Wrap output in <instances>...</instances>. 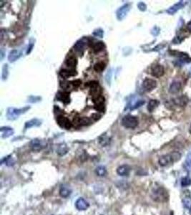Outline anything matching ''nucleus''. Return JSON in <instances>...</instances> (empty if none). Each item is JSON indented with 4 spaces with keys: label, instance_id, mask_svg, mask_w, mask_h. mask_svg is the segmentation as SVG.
Masks as SVG:
<instances>
[{
    "label": "nucleus",
    "instance_id": "f257e3e1",
    "mask_svg": "<svg viewBox=\"0 0 191 215\" xmlns=\"http://www.w3.org/2000/svg\"><path fill=\"white\" fill-rule=\"evenodd\" d=\"M30 109L29 106H26L22 108H9L7 111V117L10 121H14L16 120L22 114L25 113L27 111Z\"/></svg>",
    "mask_w": 191,
    "mask_h": 215
},
{
    "label": "nucleus",
    "instance_id": "f03ea898",
    "mask_svg": "<svg viewBox=\"0 0 191 215\" xmlns=\"http://www.w3.org/2000/svg\"><path fill=\"white\" fill-rule=\"evenodd\" d=\"M180 154L177 152H174L171 154L164 155L159 159V163L162 166H168L175 161L180 159Z\"/></svg>",
    "mask_w": 191,
    "mask_h": 215
},
{
    "label": "nucleus",
    "instance_id": "7ed1b4c3",
    "mask_svg": "<svg viewBox=\"0 0 191 215\" xmlns=\"http://www.w3.org/2000/svg\"><path fill=\"white\" fill-rule=\"evenodd\" d=\"M122 125L127 128H135L138 125V120L135 116L127 115L122 119Z\"/></svg>",
    "mask_w": 191,
    "mask_h": 215
},
{
    "label": "nucleus",
    "instance_id": "20e7f679",
    "mask_svg": "<svg viewBox=\"0 0 191 215\" xmlns=\"http://www.w3.org/2000/svg\"><path fill=\"white\" fill-rule=\"evenodd\" d=\"M87 86L90 88V94L92 96V98H97L101 95L102 90L97 81H91L86 84Z\"/></svg>",
    "mask_w": 191,
    "mask_h": 215
},
{
    "label": "nucleus",
    "instance_id": "39448f33",
    "mask_svg": "<svg viewBox=\"0 0 191 215\" xmlns=\"http://www.w3.org/2000/svg\"><path fill=\"white\" fill-rule=\"evenodd\" d=\"M152 198L156 201H164L167 199V193L163 189H156L152 194Z\"/></svg>",
    "mask_w": 191,
    "mask_h": 215
},
{
    "label": "nucleus",
    "instance_id": "423d86ee",
    "mask_svg": "<svg viewBox=\"0 0 191 215\" xmlns=\"http://www.w3.org/2000/svg\"><path fill=\"white\" fill-rule=\"evenodd\" d=\"M130 4H125L120 7V8L117 10L116 12V16L117 19L119 21H122L126 16L127 15L128 12H130Z\"/></svg>",
    "mask_w": 191,
    "mask_h": 215
},
{
    "label": "nucleus",
    "instance_id": "0eeeda50",
    "mask_svg": "<svg viewBox=\"0 0 191 215\" xmlns=\"http://www.w3.org/2000/svg\"><path fill=\"white\" fill-rule=\"evenodd\" d=\"M46 145L47 144L45 141H42V140L37 139V138L33 139L30 142V147H31L33 151H41V150H42L46 146Z\"/></svg>",
    "mask_w": 191,
    "mask_h": 215
},
{
    "label": "nucleus",
    "instance_id": "6e6552de",
    "mask_svg": "<svg viewBox=\"0 0 191 215\" xmlns=\"http://www.w3.org/2000/svg\"><path fill=\"white\" fill-rule=\"evenodd\" d=\"M58 123L60 127L63 128L64 129L69 130L72 128V123L70 120L63 115H60L58 118Z\"/></svg>",
    "mask_w": 191,
    "mask_h": 215
},
{
    "label": "nucleus",
    "instance_id": "1a4fd4ad",
    "mask_svg": "<svg viewBox=\"0 0 191 215\" xmlns=\"http://www.w3.org/2000/svg\"><path fill=\"white\" fill-rule=\"evenodd\" d=\"M164 73H165V70H164L163 66L161 65H155L153 66L151 69L152 76L155 78L162 77L164 75Z\"/></svg>",
    "mask_w": 191,
    "mask_h": 215
},
{
    "label": "nucleus",
    "instance_id": "9d476101",
    "mask_svg": "<svg viewBox=\"0 0 191 215\" xmlns=\"http://www.w3.org/2000/svg\"><path fill=\"white\" fill-rule=\"evenodd\" d=\"M142 86L145 88V91H151L157 87V82L154 80L150 79V78H146L143 81Z\"/></svg>",
    "mask_w": 191,
    "mask_h": 215
},
{
    "label": "nucleus",
    "instance_id": "9b49d317",
    "mask_svg": "<svg viewBox=\"0 0 191 215\" xmlns=\"http://www.w3.org/2000/svg\"><path fill=\"white\" fill-rule=\"evenodd\" d=\"M89 203L86 201L85 199H84L83 198H79L75 202V207L78 210H81V211H83V210H86L89 207Z\"/></svg>",
    "mask_w": 191,
    "mask_h": 215
},
{
    "label": "nucleus",
    "instance_id": "f8f14e48",
    "mask_svg": "<svg viewBox=\"0 0 191 215\" xmlns=\"http://www.w3.org/2000/svg\"><path fill=\"white\" fill-rule=\"evenodd\" d=\"M57 98L62 101L64 104H68L70 102V93L68 92H63V91H60L57 94Z\"/></svg>",
    "mask_w": 191,
    "mask_h": 215
},
{
    "label": "nucleus",
    "instance_id": "ddd939ff",
    "mask_svg": "<svg viewBox=\"0 0 191 215\" xmlns=\"http://www.w3.org/2000/svg\"><path fill=\"white\" fill-rule=\"evenodd\" d=\"M21 56H22V52L20 51L17 50V49H12L10 52V55L8 56V60L10 63H14L18 59H19Z\"/></svg>",
    "mask_w": 191,
    "mask_h": 215
},
{
    "label": "nucleus",
    "instance_id": "4468645a",
    "mask_svg": "<svg viewBox=\"0 0 191 215\" xmlns=\"http://www.w3.org/2000/svg\"><path fill=\"white\" fill-rule=\"evenodd\" d=\"M173 102L177 106L184 107V106H186L187 105L188 102V98H187V96L181 95L180 97H177L176 98L174 99Z\"/></svg>",
    "mask_w": 191,
    "mask_h": 215
},
{
    "label": "nucleus",
    "instance_id": "2eb2a0df",
    "mask_svg": "<svg viewBox=\"0 0 191 215\" xmlns=\"http://www.w3.org/2000/svg\"><path fill=\"white\" fill-rule=\"evenodd\" d=\"M72 193V190L70 188V186H67V185L64 184L62 185L60 189V195L62 197H68Z\"/></svg>",
    "mask_w": 191,
    "mask_h": 215
},
{
    "label": "nucleus",
    "instance_id": "dca6fc26",
    "mask_svg": "<svg viewBox=\"0 0 191 215\" xmlns=\"http://www.w3.org/2000/svg\"><path fill=\"white\" fill-rule=\"evenodd\" d=\"M86 43H87L86 40H85V38H82L75 43V45H74V48H75V50L77 51V52H82L84 50H85V45H86Z\"/></svg>",
    "mask_w": 191,
    "mask_h": 215
},
{
    "label": "nucleus",
    "instance_id": "f3484780",
    "mask_svg": "<svg viewBox=\"0 0 191 215\" xmlns=\"http://www.w3.org/2000/svg\"><path fill=\"white\" fill-rule=\"evenodd\" d=\"M74 123L78 126H88L91 123V121L89 118H85V117H82V118H77L76 119L74 120Z\"/></svg>",
    "mask_w": 191,
    "mask_h": 215
},
{
    "label": "nucleus",
    "instance_id": "a211bd4d",
    "mask_svg": "<svg viewBox=\"0 0 191 215\" xmlns=\"http://www.w3.org/2000/svg\"><path fill=\"white\" fill-rule=\"evenodd\" d=\"M130 167L127 165H122V166H119L117 169V173L120 176L122 177H125V176H128L129 173H130Z\"/></svg>",
    "mask_w": 191,
    "mask_h": 215
},
{
    "label": "nucleus",
    "instance_id": "6ab92c4d",
    "mask_svg": "<svg viewBox=\"0 0 191 215\" xmlns=\"http://www.w3.org/2000/svg\"><path fill=\"white\" fill-rule=\"evenodd\" d=\"M41 121L37 118H33V119L30 120V121H27L25 123V128H30L32 127H37V126H40L41 125Z\"/></svg>",
    "mask_w": 191,
    "mask_h": 215
},
{
    "label": "nucleus",
    "instance_id": "aec40b11",
    "mask_svg": "<svg viewBox=\"0 0 191 215\" xmlns=\"http://www.w3.org/2000/svg\"><path fill=\"white\" fill-rule=\"evenodd\" d=\"M0 131H1V133H2L1 136L4 138L10 137L11 135H12L14 133L12 128L10 127H1Z\"/></svg>",
    "mask_w": 191,
    "mask_h": 215
},
{
    "label": "nucleus",
    "instance_id": "412c9836",
    "mask_svg": "<svg viewBox=\"0 0 191 215\" xmlns=\"http://www.w3.org/2000/svg\"><path fill=\"white\" fill-rule=\"evenodd\" d=\"M181 89V84L180 82H177V81H175V82H173L171 84L170 87V92L171 93H177Z\"/></svg>",
    "mask_w": 191,
    "mask_h": 215
},
{
    "label": "nucleus",
    "instance_id": "4be33fe9",
    "mask_svg": "<svg viewBox=\"0 0 191 215\" xmlns=\"http://www.w3.org/2000/svg\"><path fill=\"white\" fill-rule=\"evenodd\" d=\"M60 76H62V78H67L69 77H71V76H75L77 75V73L74 70H62L60 71Z\"/></svg>",
    "mask_w": 191,
    "mask_h": 215
},
{
    "label": "nucleus",
    "instance_id": "5701e85b",
    "mask_svg": "<svg viewBox=\"0 0 191 215\" xmlns=\"http://www.w3.org/2000/svg\"><path fill=\"white\" fill-rule=\"evenodd\" d=\"M58 154L60 156H64L68 152V147L65 144H60L58 148Z\"/></svg>",
    "mask_w": 191,
    "mask_h": 215
},
{
    "label": "nucleus",
    "instance_id": "b1692460",
    "mask_svg": "<svg viewBox=\"0 0 191 215\" xmlns=\"http://www.w3.org/2000/svg\"><path fill=\"white\" fill-rule=\"evenodd\" d=\"M77 60L75 57L70 56L66 60V65L69 67H75L77 65Z\"/></svg>",
    "mask_w": 191,
    "mask_h": 215
},
{
    "label": "nucleus",
    "instance_id": "393cba45",
    "mask_svg": "<svg viewBox=\"0 0 191 215\" xmlns=\"http://www.w3.org/2000/svg\"><path fill=\"white\" fill-rule=\"evenodd\" d=\"M105 47V45L103 42H97L95 44L93 45L92 46V50L93 52H95V53H97V52H100L102 51Z\"/></svg>",
    "mask_w": 191,
    "mask_h": 215
},
{
    "label": "nucleus",
    "instance_id": "a878e982",
    "mask_svg": "<svg viewBox=\"0 0 191 215\" xmlns=\"http://www.w3.org/2000/svg\"><path fill=\"white\" fill-rule=\"evenodd\" d=\"M99 142L103 146H106L110 142V138L108 137L107 136H106V134L102 135L99 138Z\"/></svg>",
    "mask_w": 191,
    "mask_h": 215
},
{
    "label": "nucleus",
    "instance_id": "bb28decb",
    "mask_svg": "<svg viewBox=\"0 0 191 215\" xmlns=\"http://www.w3.org/2000/svg\"><path fill=\"white\" fill-rule=\"evenodd\" d=\"M159 102L157 100H151L148 103V106H147V110H148L150 112H153L156 107L158 106Z\"/></svg>",
    "mask_w": 191,
    "mask_h": 215
},
{
    "label": "nucleus",
    "instance_id": "cd10ccee",
    "mask_svg": "<svg viewBox=\"0 0 191 215\" xmlns=\"http://www.w3.org/2000/svg\"><path fill=\"white\" fill-rule=\"evenodd\" d=\"M105 68V63L103 62H98L94 66V70L97 73L103 72Z\"/></svg>",
    "mask_w": 191,
    "mask_h": 215
},
{
    "label": "nucleus",
    "instance_id": "c85d7f7f",
    "mask_svg": "<svg viewBox=\"0 0 191 215\" xmlns=\"http://www.w3.org/2000/svg\"><path fill=\"white\" fill-rule=\"evenodd\" d=\"M9 76V67L8 65L4 64L2 67V73H1V78L2 80H6Z\"/></svg>",
    "mask_w": 191,
    "mask_h": 215
},
{
    "label": "nucleus",
    "instance_id": "c756f323",
    "mask_svg": "<svg viewBox=\"0 0 191 215\" xmlns=\"http://www.w3.org/2000/svg\"><path fill=\"white\" fill-rule=\"evenodd\" d=\"M95 173L97 176H99V177H104L107 173L106 168L103 166H98V167L96 168Z\"/></svg>",
    "mask_w": 191,
    "mask_h": 215
},
{
    "label": "nucleus",
    "instance_id": "7c9ffc66",
    "mask_svg": "<svg viewBox=\"0 0 191 215\" xmlns=\"http://www.w3.org/2000/svg\"><path fill=\"white\" fill-rule=\"evenodd\" d=\"M183 7V4H181V2L177 3V4H175L174 6H173L172 7H170L169 10H167V12L169 13V14H174V13L176 12L177 10H178L179 9H180V7Z\"/></svg>",
    "mask_w": 191,
    "mask_h": 215
},
{
    "label": "nucleus",
    "instance_id": "2f4dec72",
    "mask_svg": "<svg viewBox=\"0 0 191 215\" xmlns=\"http://www.w3.org/2000/svg\"><path fill=\"white\" fill-rule=\"evenodd\" d=\"M40 100H41V98L40 97L31 95V96H30V97L29 98V99H28V102H29V103H37V102L40 101Z\"/></svg>",
    "mask_w": 191,
    "mask_h": 215
},
{
    "label": "nucleus",
    "instance_id": "473e14b6",
    "mask_svg": "<svg viewBox=\"0 0 191 215\" xmlns=\"http://www.w3.org/2000/svg\"><path fill=\"white\" fill-rule=\"evenodd\" d=\"M93 34H94V36H96V37H100V38H102V37H103L104 31L101 29H97L93 32Z\"/></svg>",
    "mask_w": 191,
    "mask_h": 215
},
{
    "label": "nucleus",
    "instance_id": "72a5a7b5",
    "mask_svg": "<svg viewBox=\"0 0 191 215\" xmlns=\"http://www.w3.org/2000/svg\"><path fill=\"white\" fill-rule=\"evenodd\" d=\"M144 103H145V101H143V100H139V101L137 102L135 104H134L133 106H132L131 108H130V110H134V109H136V108L140 107L142 105H143Z\"/></svg>",
    "mask_w": 191,
    "mask_h": 215
},
{
    "label": "nucleus",
    "instance_id": "f704fd0d",
    "mask_svg": "<svg viewBox=\"0 0 191 215\" xmlns=\"http://www.w3.org/2000/svg\"><path fill=\"white\" fill-rule=\"evenodd\" d=\"M138 9H139V10L142 12H145L147 9V6L145 5V3H143V2L138 3Z\"/></svg>",
    "mask_w": 191,
    "mask_h": 215
},
{
    "label": "nucleus",
    "instance_id": "c9c22d12",
    "mask_svg": "<svg viewBox=\"0 0 191 215\" xmlns=\"http://www.w3.org/2000/svg\"><path fill=\"white\" fill-rule=\"evenodd\" d=\"M111 77H112V70H110L109 71L107 72V73L106 78H105L108 85L110 84V82H111Z\"/></svg>",
    "mask_w": 191,
    "mask_h": 215
},
{
    "label": "nucleus",
    "instance_id": "e433bc0d",
    "mask_svg": "<svg viewBox=\"0 0 191 215\" xmlns=\"http://www.w3.org/2000/svg\"><path fill=\"white\" fill-rule=\"evenodd\" d=\"M70 83H71V85H73L74 87L77 88V87H79V85H81V80H75L70 82Z\"/></svg>",
    "mask_w": 191,
    "mask_h": 215
},
{
    "label": "nucleus",
    "instance_id": "4c0bfd02",
    "mask_svg": "<svg viewBox=\"0 0 191 215\" xmlns=\"http://www.w3.org/2000/svg\"><path fill=\"white\" fill-rule=\"evenodd\" d=\"M33 47H34V43H31H31L29 44L27 50V55H29L30 52H31V50H32V49H33Z\"/></svg>",
    "mask_w": 191,
    "mask_h": 215
},
{
    "label": "nucleus",
    "instance_id": "58836bf2",
    "mask_svg": "<svg viewBox=\"0 0 191 215\" xmlns=\"http://www.w3.org/2000/svg\"><path fill=\"white\" fill-rule=\"evenodd\" d=\"M13 164H14V161H12V159H9L7 161V166H12Z\"/></svg>",
    "mask_w": 191,
    "mask_h": 215
},
{
    "label": "nucleus",
    "instance_id": "ea45409f",
    "mask_svg": "<svg viewBox=\"0 0 191 215\" xmlns=\"http://www.w3.org/2000/svg\"><path fill=\"white\" fill-rule=\"evenodd\" d=\"M187 29H188V30L190 32H191V21H190V22H189L188 23Z\"/></svg>",
    "mask_w": 191,
    "mask_h": 215
},
{
    "label": "nucleus",
    "instance_id": "a19ab883",
    "mask_svg": "<svg viewBox=\"0 0 191 215\" xmlns=\"http://www.w3.org/2000/svg\"><path fill=\"white\" fill-rule=\"evenodd\" d=\"M4 57V51H3V49H1V60H2Z\"/></svg>",
    "mask_w": 191,
    "mask_h": 215
},
{
    "label": "nucleus",
    "instance_id": "79ce46f5",
    "mask_svg": "<svg viewBox=\"0 0 191 215\" xmlns=\"http://www.w3.org/2000/svg\"><path fill=\"white\" fill-rule=\"evenodd\" d=\"M190 133H191V126H190Z\"/></svg>",
    "mask_w": 191,
    "mask_h": 215
}]
</instances>
